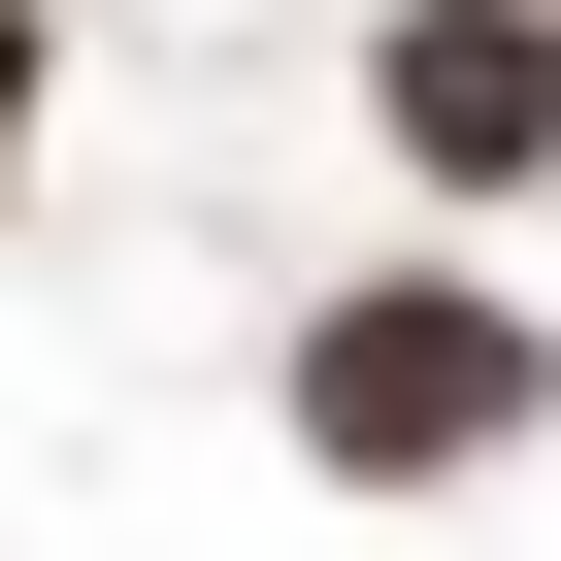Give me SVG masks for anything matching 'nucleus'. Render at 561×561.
I'll return each instance as SVG.
<instances>
[{
    "label": "nucleus",
    "mask_w": 561,
    "mask_h": 561,
    "mask_svg": "<svg viewBox=\"0 0 561 561\" xmlns=\"http://www.w3.org/2000/svg\"><path fill=\"white\" fill-rule=\"evenodd\" d=\"M561 430V331L495 298V264H364V298H298V462L331 495H495Z\"/></svg>",
    "instance_id": "f257e3e1"
},
{
    "label": "nucleus",
    "mask_w": 561,
    "mask_h": 561,
    "mask_svg": "<svg viewBox=\"0 0 561 561\" xmlns=\"http://www.w3.org/2000/svg\"><path fill=\"white\" fill-rule=\"evenodd\" d=\"M364 133H397V198H561V0H397L364 34Z\"/></svg>",
    "instance_id": "f03ea898"
}]
</instances>
